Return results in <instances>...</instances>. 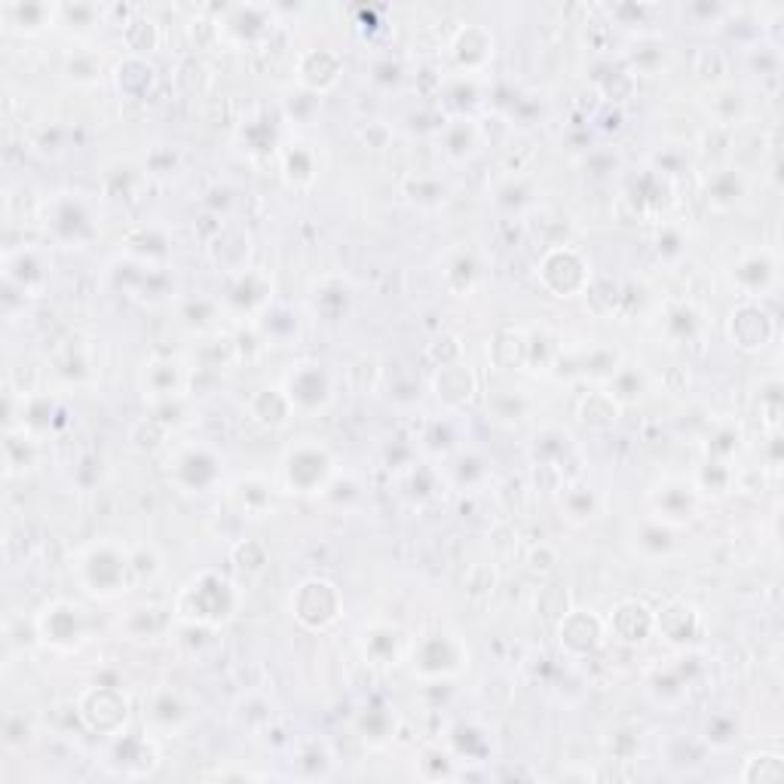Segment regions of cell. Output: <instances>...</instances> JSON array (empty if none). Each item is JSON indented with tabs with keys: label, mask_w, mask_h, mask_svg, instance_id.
Segmentation results:
<instances>
[{
	"label": "cell",
	"mask_w": 784,
	"mask_h": 784,
	"mask_svg": "<svg viewBox=\"0 0 784 784\" xmlns=\"http://www.w3.org/2000/svg\"><path fill=\"white\" fill-rule=\"evenodd\" d=\"M410 668L423 683H447L469 668V647L454 631H432L410 649Z\"/></svg>",
	"instance_id": "5b68a950"
},
{
	"label": "cell",
	"mask_w": 784,
	"mask_h": 784,
	"mask_svg": "<svg viewBox=\"0 0 784 784\" xmlns=\"http://www.w3.org/2000/svg\"><path fill=\"white\" fill-rule=\"evenodd\" d=\"M255 328L257 334H261V341L282 343L298 334V319H294L286 307H274V304H270L267 313L255 323Z\"/></svg>",
	"instance_id": "bcb514c9"
},
{
	"label": "cell",
	"mask_w": 784,
	"mask_h": 784,
	"mask_svg": "<svg viewBox=\"0 0 784 784\" xmlns=\"http://www.w3.org/2000/svg\"><path fill=\"white\" fill-rule=\"evenodd\" d=\"M696 481V488H699V494H726L730 488H733L735 481V472L730 463H720V460H708L705 466L699 469V476L693 478Z\"/></svg>",
	"instance_id": "7dc6e473"
},
{
	"label": "cell",
	"mask_w": 784,
	"mask_h": 784,
	"mask_svg": "<svg viewBox=\"0 0 784 784\" xmlns=\"http://www.w3.org/2000/svg\"><path fill=\"white\" fill-rule=\"evenodd\" d=\"M561 511L570 524H589L597 515V494L585 484L561 488Z\"/></svg>",
	"instance_id": "ab89813d"
},
{
	"label": "cell",
	"mask_w": 784,
	"mask_h": 784,
	"mask_svg": "<svg viewBox=\"0 0 784 784\" xmlns=\"http://www.w3.org/2000/svg\"><path fill=\"white\" fill-rule=\"evenodd\" d=\"M491 408H494L496 417H503V420H521V417H528L530 402L518 390H506L491 395Z\"/></svg>",
	"instance_id": "11a10c76"
},
{
	"label": "cell",
	"mask_w": 784,
	"mask_h": 784,
	"mask_svg": "<svg viewBox=\"0 0 784 784\" xmlns=\"http://www.w3.org/2000/svg\"><path fill=\"white\" fill-rule=\"evenodd\" d=\"M114 775L123 779H138V775H151L156 767V748L154 735H114L111 748H108V760H104Z\"/></svg>",
	"instance_id": "ac0fdd59"
},
{
	"label": "cell",
	"mask_w": 784,
	"mask_h": 784,
	"mask_svg": "<svg viewBox=\"0 0 784 784\" xmlns=\"http://www.w3.org/2000/svg\"><path fill=\"white\" fill-rule=\"evenodd\" d=\"M282 390L289 395L294 414H304V417H316V414L328 410L331 399H334L331 375L319 362H298L282 380Z\"/></svg>",
	"instance_id": "8fae6325"
},
{
	"label": "cell",
	"mask_w": 784,
	"mask_h": 784,
	"mask_svg": "<svg viewBox=\"0 0 784 784\" xmlns=\"http://www.w3.org/2000/svg\"><path fill=\"white\" fill-rule=\"evenodd\" d=\"M573 451V435L564 432V429H543L533 442V463L536 466H546L555 469L558 463H564Z\"/></svg>",
	"instance_id": "74e56055"
},
{
	"label": "cell",
	"mask_w": 784,
	"mask_h": 784,
	"mask_svg": "<svg viewBox=\"0 0 784 784\" xmlns=\"http://www.w3.org/2000/svg\"><path fill=\"white\" fill-rule=\"evenodd\" d=\"M224 476L222 454L203 442L175 444L166 460V478L178 494H208Z\"/></svg>",
	"instance_id": "277c9868"
},
{
	"label": "cell",
	"mask_w": 784,
	"mask_h": 784,
	"mask_svg": "<svg viewBox=\"0 0 784 784\" xmlns=\"http://www.w3.org/2000/svg\"><path fill=\"white\" fill-rule=\"evenodd\" d=\"M291 610L298 616V622L307 631H328L343 614L341 589L331 580L323 577H309L291 597Z\"/></svg>",
	"instance_id": "30bf717a"
},
{
	"label": "cell",
	"mask_w": 784,
	"mask_h": 784,
	"mask_svg": "<svg viewBox=\"0 0 784 784\" xmlns=\"http://www.w3.org/2000/svg\"><path fill=\"white\" fill-rule=\"evenodd\" d=\"M476 144L478 129L472 126V119H451L442 129V151L451 160H466L476 151Z\"/></svg>",
	"instance_id": "f6af8a7d"
},
{
	"label": "cell",
	"mask_w": 784,
	"mask_h": 784,
	"mask_svg": "<svg viewBox=\"0 0 784 784\" xmlns=\"http://www.w3.org/2000/svg\"><path fill=\"white\" fill-rule=\"evenodd\" d=\"M270 304H274V282H270V276L261 274L255 267L233 276V282H230V289L222 301V307L227 313H233L239 319L245 316L252 323H257Z\"/></svg>",
	"instance_id": "4fadbf2b"
},
{
	"label": "cell",
	"mask_w": 784,
	"mask_h": 784,
	"mask_svg": "<svg viewBox=\"0 0 784 784\" xmlns=\"http://www.w3.org/2000/svg\"><path fill=\"white\" fill-rule=\"evenodd\" d=\"M74 570H77L80 589L99 600H117L138 585L132 548L114 536H104V540H96L92 546H86L77 555Z\"/></svg>",
	"instance_id": "6da1fadb"
},
{
	"label": "cell",
	"mask_w": 784,
	"mask_h": 784,
	"mask_svg": "<svg viewBox=\"0 0 784 784\" xmlns=\"http://www.w3.org/2000/svg\"><path fill=\"white\" fill-rule=\"evenodd\" d=\"M117 86L123 96L129 99H144L154 86V65L144 55H126V62H119Z\"/></svg>",
	"instance_id": "e575fe53"
},
{
	"label": "cell",
	"mask_w": 784,
	"mask_h": 784,
	"mask_svg": "<svg viewBox=\"0 0 784 784\" xmlns=\"http://www.w3.org/2000/svg\"><path fill=\"white\" fill-rule=\"evenodd\" d=\"M604 634H607V625L592 610H570L558 622V644L573 659L592 656L604 644Z\"/></svg>",
	"instance_id": "d6986e66"
},
{
	"label": "cell",
	"mask_w": 784,
	"mask_h": 784,
	"mask_svg": "<svg viewBox=\"0 0 784 784\" xmlns=\"http://www.w3.org/2000/svg\"><path fill=\"white\" fill-rule=\"evenodd\" d=\"M358 647H362V656L377 668H390L399 666L402 653H405V634L399 625L392 622H383L377 619L371 625H365L362 634H358Z\"/></svg>",
	"instance_id": "7402d4cb"
},
{
	"label": "cell",
	"mask_w": 784,
	"mask_h": 784,
	"mask_svg": "<svg viewBox=\"0 0 784 784\" xmlns=\"http://www.w3.org/2000/svg\"><path fill=\"white\" fill-rule=\"evenodd\" d=\"M47 230L59 245H86L96 237L99 224L92 218L89 205L77 197V193H59L50 205H47Z\"/></svg>",
	"instance_id": "7c38bea8"
},
{
	"label": "cell",
	"mask_w": 784,
	"mask_h": 784,
	"mask_svg": "<svg viewBox=\"0 0 784 784\" xmlns=\"http://www.w3.org/2000/svg\"><path fill=\"white\" fill-rule=\"evenodd\" d=\"M141 387H144V399H151V405L163 399H175V395H185L181 390L188 387V371L172 358H154L151 365H144Z\"/></svg>",
	"instance_id": "484cf974"
},
{
	"label": "cell",
	"mask_w": 784,
	"mask_h": 784,
	"mask_svg": "<svg viewBox=\"0 0 784 784\" xmlns=\"http://www.w3.org/2000/svg\"><path fill=\"white\" fill-rule=\"evenodd\" d=\"M65 74L74 84H99L102 80V55L92 50L71 52L68 62H65Z\"/></svg>",
	"instance_id": "c3c4849f"
},
{
	"label": "cell",
	"mask_w": 784,
	"mask_h": 784,
	"mask_svg": "<svg viewBox=\"0 0 784 784\" xmlns=\"http://www.w3.org/2000/svg\"><path fill=\"white\" fill-rule=\"evenodd\" d=\"M346 304H350V286L338 276H328L313 289V309L328 323H338L346 313Z\"/></svg>",
	"instance_id": "d590c367"
},
{
	"label": "cell",
	"mask_w": 784,
	"mask_h": 784,
	"mask_svg": "<svg viewBox=\"0 0 784 784\" xmlns=\"http://www.w3.org/2000/svg\"><path fill=\"white\" fill-rule=\"evenodd\" d=\"M607 631L625 647H644L656 631V614L644 600H622L607 616Z\"/></svg>",
	"instance_id": "ffe728a7"
},
{
	"label": "cell",
	"mask_w": 784,
	"mask_h": 784,
	"mask_svg": "<svg viewBox=\"0 0 784 784\" xmlns=\"http://www.w3.org/2000/svg\"><path fill=\"white\" fill-rule=\"evenodd\" d=\"M175 625V614L172 607L163 604H138L132 607L126 619L119 622V631H126L129 641H156Z\"/></svg>",
	"instance_id": "83f0119b"
},
{
	"label": "cell",
	"mask_w": 784,
	"mask_h": 784,
	"mask_svg": "<svg viewBox=\"0 0 784 784\" xmlns=\"http://www.w3.org/2000/svg\"><path fill=\"white\" fill-rule=\"evenodd\" d=\"M37 457H40V442L31 439L22 429H7L3 435V466L7 476H22L28 469H35Z\"/></svg>",
	"instance_id": "d6a6232c"
},
{
	"label": "cell",
	"mask_w": 784,
	"mask_h": 784,
	"mask_svg": "<svg viewBox=\"0 0 784 784\" xmlns=\"http://www.w3.org/2000/svg\"><path fill=\"white\" fill-rule=\"evenodd\" d=\"M343 74V59L328 47H313L298 55V80L301 86L313 92V96H323L331 92Z\"/></svg>",
	"instance_id": "44dd1931"
},
{
	"label": "cell",
	"mask_w": 784,
	"mask_h": 784,
	"mask_svg": "<svg viewBox=\"0 0 784 784\" xmlns=\"http://www.w3.org/2000/svg\"><path fill=\"white\" fill-rule=\"evenodd\" d=\"M233 558H237L239 567H245V570H261V567L267 564V552H264V546H257L252 540H245L242 546H237Z\"/></svg>",
	"instance_id": "91938a15"
},
{
	"label": "cell",
	"mask_w": 784,
	"mask_h": 784,
	"mask_svg": "<svg viewBox=\"0 0 784 784\" xmlns=\"http://www.w3.org/2000/svg\"><path fill=\"white\" fill-rule=\"evenodd\" d=\"M249 414L252 420L267 429H282L289 427L294 408H291L289 395L282 387H261V390L249 399Z\"/></svg>",
	"instance_id": "f546056e"
},
{
	"label": "cell",
	"mask_w": 784,
	"mask_h": 784,
	"mask_svg": "<svg viewBox=\"0 0 784 784\" xmlns=\"http://www.w3.org/2000/svg\"><path fill=\"white\" fill-rule=\"evenodd\" d=\"M536 276L543 282V289L552 291L555 298H577L592 286V274H589V261L573 249V245H548Z\"/></svg>",
	"instance_id": "9c48e42d"
},
{
	"label": "cell",
	"mask_w": 784,
	"mask_h": 784,
	"mask_svg": "<svg viewBox=\"0 0 784 784\" xmlns=\"http://www.w3.org/2000/svg\"><path fill=\"white\" fill-rule=\"evenodd\" d=\"M607 392L619 402V408H625L634 399H641V392H644V375H641L637 368H631V365H622V368H616V375L610 377V390Z\"/></svg>",
	"instance_id": "681fc988"
},
{
	"label": "cell",
	"mask_w": 784,
	"mask_h": 784,
	"mask_svg": "<svg viewBox=\"0 0 784 784\" xmlns=\"http://www.w3.org/2000/svg\"><path fill=\"white\" fill-rule=\"evenodd\" d=\"M31 723L25 720V715H7V723H3V745L7 748H22L25 742H31Z\"/></svg>",
	"instance_id": "9f6ffc18"
},
{
	"label": "cell",
	"mask_w": 784,
	"mask_h": 784,
	"mask_svg": "<svg viewBox=\"0 0 784 784\" xmlns=\"http://www.w3.org/2000/svg\"><path fill=\"white\" fill-rule=\"evenodd\" d=\"M681 245H686V239H683V233L678 230V227H662L659 230V239H656V249H659V255H666V257H674V255H681L683 249Z\"/></svg>",
	"instance_id": "94428289"
},
{
	"label": "cell",
	"mask_w": 784,
	"mask_h": 784,
	"mask_svg": "<svg viewBox=\"0 0 784 784\" xmlns=\"http://www.w3.org/2000/svg\"><path fill=\"white\" fill-rule=\"evenodd\" d=\"M237 585L218 570H200L172 600L175 622L200 625V629H222L237 616Z\"/></svg>",
	"instance_id": "7a4b0ae2"
},
{
	"label": "cell",
	"mask_w": 784,
	"mask_h": 784,
	"mask_svg": "<svg viewBox=\"0 0 784 784\" xmlns=\"http://www.w3.org/2000/svg\"><path fill=\"white\" fill-rule=\"evenodd\" d=\"M55 375L62 377V380H68V383H80L89 375L86 358L80 356V346L74 341H68L55 353Z\"/></svg>",
	"instance_id": "db71d44e"
},
{
	"label": "cell",
	"mask_w": 784,
	"mask_h": 784,
	"mask_svg": "<svg viewBox=\"0 0 784 784\" xmlns=\"http://www.w3.org/2000/svg\"><path fill=\"white\" fill-rule=\"evenodd\" d=\"M358 730H362V738H365V742L383 745V742H390L392 730H395V720L390 717V711L371 708V711H365V715L358 717Z\"/></svg>",
	"instance_id": "f5cc1de1"
},
{
	"label": "cell",
	"mask_w": 784,
	"mask_h": 784,
	"mask_svg": "<svg viewBox=\"0 0 784 784\" xmlns=\"http://www.w3.org/2000/svg\"><path fill=\"white\" fill-rule=\"evenodd\" d=\"M74 708L89 733L108 735V738L123 733V726L129 720V699L117 683L99 681L86 686Z\"/></svg>",
	"instance_id": "ba28073f"
},
{
	"label": "cell",
	"mask_w": 784,
	"mask_h": 784,
	"mask_svg": "<svg viewBox=\"0 0 784 784\" xmlns=\"http://www.w3.org/2000/svg\"><path fill=\"white\" fill-rule=\"evenodd\" d=\"M662 331L671 341V346H690L693 341H699L701 334V313L696 304L681 301V304H671L666 309V319H662Z\"/></svg>",
	"instance_id": "4dcf8cb0"
},
{
	"label": "cell",
	"mask_w": 784,
	"mask_h": 784,
	"mask_svg": "<svg viewBox=\"0 0 784 784\" xmlns=\"http://www.w3.org/2000/svg\"><path fill=\"white\" fill-rule=\"evenodd\" d=\"M270 28H274V18L264 7H227V18L218 25V35L237 47H252L270 35Z\"/></svg>",
	"instance_id": "603a6c76"
},
{
	"label": "cell",
	"mask_w": 784,
	"mask_h": 784,
	"mask_svg": "<svg viewBox=\"0 0 784 784\" xmlns=\"http://www.w3.org/2000/svg\"><path fill=\"white\" fill-rule=\"evenodd\" d=\"M619 414H622V408H619V402H616L607 390L589 392V395L580 402L582 423H589V427L595 429L614 427L616 420H619Z\"/></svg>",
	"instance_id": "f35d334b"
},
{
	"label": "cell",
	"mask_w": 784,
	"mask_h": 784,
	"mask_svg": "<svg viewBox=\"0 0 784 784\" xmlns=\"http://www.w3.org/2000/svg\"><path fill=\"white\" fill-rule=\"evenodd\" d=\"M338 476L334 454L319 439H298L286 447L279 463V488L286 494L323 496Z\"/></svg>",
	"instance_id": "3957f363"
},
{
	"label": "cell",
	"mask_w": 784,
	"mask_h": 784,
	"mask_svg": "<svg viewBox=\"0 0 784 784\" xmlns=\"http://www.w3.org/2000/svg\"><path fill=\"white\" fill-rule=\"evenodd\" d=\"M742 193H745V181H742L738 169H717L708 181V190H705L708 203L715 208H733L742 200Z\"/></svg>",
	"instance_id": "b9f144b4"
},
{
	"label": "cell",
	"mask_w": 784,
	"mask_h": 784,
	"mask_svg": "<svg viewBox=\"0 0 784 784\" xmlns=\"http://www.w3.org/2000/svg\"><path fill=\"white\" fill-rule=\"evenodd\" d=\"M274 481L264 476H242L230 484L227 500L242 518H264L274 509Z\"/></svg>",
	"instance_id": "d4e9b609"
},
{
	"label": "cell",
	"mask_w": 784,
	"mask_h": 784,
	"mask_svg": "<svg viewBox=\"0 0 784 784\" xmlns=\"http://www.w3.org/2000/svg\"><path fill=\"white\" fill-rule=\"evenodd\" d=\"M451 50H454L457 65L466 71V77H472V74H481L491 65V59H494V35L488 28H481V25H466V28L457 31Z\"/></svg>",
	"instance_id": "cb8c5ba5"
},
{
	"label": "cell",
	"mask_w": 784,
	"mask_h": 784,
	"mask_svg": "<svg viewBox=\"0 0 784 784\" xmlns=\"http://www.w3.org/2000/svg\"><path fill=\"white\" fill-rule=\"evenodd\" d=\"M432 390L442 399L447 408H463L472 402V395L478 392L476 375L469 371V365L454 362V365H442L435 377H432Z\"/></svg>",
	"instance_id": "f1b7e54d"
},
{
	"label": "cell",
	"mask_w": 784,
	"mask_h": 784,
	"mask_svg": "<svg viewBox=\"0 0 784 784\" xmlns=\"http://www.w3.org/2000/svg\"><path fill=\"white\" fill-rule=\"evenodd\" d=\"M730 279H733V286L745 301L767 298V294L779 289V257L767 252V249L745 252L738 261H733Z\"/></svg>",
	"instance_id": "2e32d148"
},
{
	"label": "cell",
	"mask_w": 784,
	"mask_h": 784,
	"mask_svg": "<svg viewBox=\"0 0 784 784\" xmlns=\"http://www.w3.org/2000/svg\"><path fill=\"white\" fill-rule=\"evenodd\" d=\"M717 99H723V104H726V108H735V114H738V111L745 108V96H742V92H735V89H723V92H717ZM717 119H720V126H733V123H735L733 111H730V114H720Z\"/></svg>",
	"instance_id": "6125c7cd"
},
{
	"label": "cell",
	"mask_w": 784,
	"mask_h": 784,
	"mask_svg": "<svg viewBox=\"0 0 784 784\" xmlns=\"http://www.w3.org/2000/svg\"><path fill=\"white\" fill-rule=\"evenodd\" d=\"M705 742L715 748H726L735 742V723L730 717H711L705 726Z\"/></svg>",
	"instance_id": "6f0895ef"
},
{
	"label": "cell",
	"mask_w": 784,
	"mask_h": 784,
	"mask_svg": "<svg viewBox=\"0 0 784 784\" xmlns=\"http://www.w3.org/2000/svg\"><path fill=\"white\" fill-rule=\"evenodd\" d=\"M144 730L154 738H181L197 720V705L178 686L160 683L144 696Z\"/></svg>",
	"instance_id": "52a82bcc"
},
{
	"label": "cell",
	"mask_w": 784,
	"mask_h": 784,
	"mask_svg": "<svg viewBox=\"0 0 784 784\" xmlns=\"http://www.w3.org/2000/svg\"><path fill=\"white\" fill-rule=\"evenodd\" d=\"M55 16H59V7H50V3H7L3 7L7 25L16 31H25V35L43 31L47 25L55 22Z\"/></svg>",
	"instance_id": "836d02e7"
},
{
	"label": "cell",
	"mask_w": 784,
	"mask_h": 784,
	"mask_svg": "<svg viewBox=\"0 0 784 784\" xmlns=\"http://www.w3.org/2000/svg\"><path fill=\"white\" fill-rule=\"evenodd\" d=\"M222 301H215V298H203V294H197V298H188V301H181V325L190 328V331H208V328H215V323L222 319Z\"/></svg>",
	"instance_id": "60d3db41"
},
{
	"label": "cell",
	"mask_w": 784,
	"mask_h": 784,
	"mask_svg": "<svg viewBox=\"0 0 784 784\" xmlns=\"http://www.w3.org/2000/svg\"><path fill=\"white\" fill-rule=\"evenodd\" d=\"M478 279H481V267H478L472 252H457V255L447 261L444 282H447V289L454 291V294L466 298V294L478 286Z\"/></svg>",
	"instance_id": "7bdbcfd3"
},
{
	"label": "cell",
	"mask_w": 784,
	"mask_h": 784,
	"mask_svg": "<svg viewBox=\"0 0 784 784\" xmlns=\"http://www.w3.org/2000/svg\"><path fill=\"white\" fill-rule=\"evenodd\" d=\"M488 478V469H484V463L478 460V457H469V454H463L460 460H457V481H460V488H478L481 481Z\"/></svg>",
	"instance_id": "680465c9"
},
{
	"label": "cell",
	"mask_w": 784,
	"mask_h": 784,
	"mask_svg": "<svg viewBox=\"0 0 784 784\" xmlns=\"http://www.w3.org/2000/svg\"><path fill=\"white\" fill-rule=\"evenodd\" d=\"M674 530L666 521L659 518H647L641 528L634 530V543L641 548V555L649 558V561H666L668 555L678 548V540H674Z\"/></svg>",
	"instance_id": "1f68e13d"
},
{
	"label": "cell",
	"mask_w": 784,
	"mask_h": 784,
	"mask_svg": "<svg viewBox=\"0 0 784 784\" xmlns=\"http://www.w3.org/2000/svg\"><path fill=\"white\" fill-rule=\"evenodd\" d=\"M738 442H742V432H738L733 423H723V427H717L715 432L708 435V442H705L708 460L730 463V457H735V451H738Z\"/></svg>",
	"instance_id": "816d5d0a"
},
{
	"label": "cell",
	"mask_w": 784,
	"mask_h": 784,
	"mask_svg": "<svg viewBox=\"0 0 784 784\" xmlns=\"http://www.w3.org/2000/svg\"><path fill=\"white\" fill-rule=\"evenodd\" d=\"M491 358L500 371H518L528 365V338L521 331H500L491 343Z\"/></svg>",
	"instance_id": "8d00e7d4"
},
{
	"label": "cell",
	"mask_w": 784,
	"mask_h": 784,
	"mask_svg": "<svg viewBox=\"0 0 784 784\" xmlns=\"http://www.w3.org/2000/svg\"><path fill=\"white\" fill-rule=\"evenodd\" d=\"M701 494L696 481L686 478H668L662 481L653 494H649V506H653V518L666 521L671 528H683L699 515Z\"/></svg>",
	"instance_id": "5bb4252c"
},
{
	"label": "cell",
	"mask_w": 784,
	"mask_h": 784,
	"mask_svg": "<svg viewBox=\"0 0 784 784\" xmlns=\"http://www.w3.org/2000/svg\"><path fill=\"white\" fill-rule=\"evenodd\" d=\"M40 644L50 647L52 653H77L89 641L92 631V616L84 604L68 600V597H55L50 604H43V610L35 616Z\"/></svg>",
	"instance_id": "8992f818"
},
{
	"label": "cell",
	"mask_w": 784,
	"mask_h": 784,
	"mask_svg": "<svg viewBox=\"0 0 784 784\" xmlns=\"http://www.w3.org/2000/svg\"><path fill=\"white\" fill-rule=\"evenodd\" d=\"M656 631H662L671 644L686 647L701 634V616L693 604L686 600H671L656 614Z\"/></svg>",
	"instance_id": "4316f807"
},
{
	"label": "cell",
	"mask_w": 784,
	"mask_h": 784,
	"mask_svg": "<svg viewBox=\"0 0 784 784\" xmlns=\"http://www.w3.org/2000/svg\"><path fill=\"white\" fill-rule=\"evenodd\" d=\"M784 775L782 754H754L745 760L742 769V782H779Z\"/></svg>",
	"instance_id": "f907efd6"
},
{
	"label": "cell",
	"mask_w": 784,
	"mask_h": 784,
	"mask_svg": "<svg viewBox=\"0 0 784 784\" xmlns=\"http://www.w3.org/2000/svg\"><path fill=\"white\" fill-rule=\"evenodd\" d=\"M3 282L10 294H22L25 298H37L50 282V264L40 249L25 245L18 252H7L3 257Z\"/></svg>",
	"instance_id": "9a60e30c"
},
{
	"label": "cell",
	"mask_w": 784,
	"mask_h": 784,
	"mask_svg": "<svg viewBox=\"0 0 784 784\" xmlns=\"http://www.w3.org/2000/svg\"><path fill=\"white\" fill-rule=\"evenodd\" d=\"M730 341L742 353H763L775 341V319L757 301H745L730 313Z\"/></svg>",
	"instance_id": "e0dca14e"
},
{
	"label": "cell",
	"mask_w": 784,
	"mask_h": 784,
	"mask_svg": "<svg viewBox=\"0 0 784 784\" xmlns=\"http://www.w3.org/2000/svg\"><path fill=\"white\" fill-rule=\"evenodd\" d=\"M282 172L289 178V185L294 188H307L309 181L316 178V154L309 144H289V151L282 154Z\"/></svg>",
	"instance_id": "ee69618b"
}]
</instances>
